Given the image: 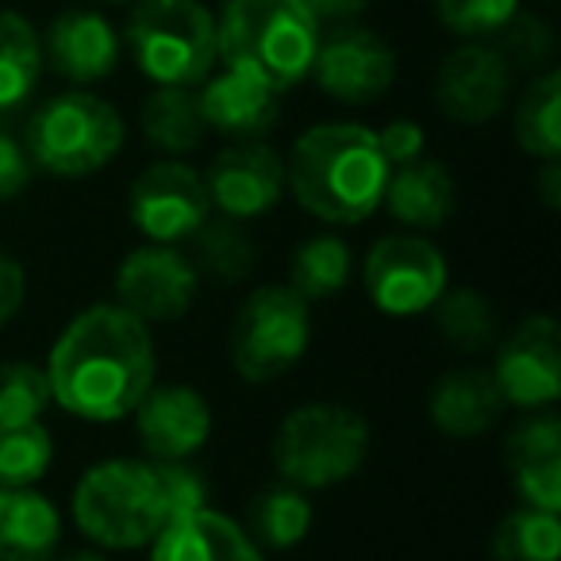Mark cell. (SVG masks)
Returning <instances> with one entry per match:
<instances>
[{
    "label": "cell",
    "mask_w": 561,
    "mask_h": 561,
    "mask_svg": "<svg viewBox=\"0 0 561 561\" xmlns=\"http://www.w3.org/2000/svg\"><path fill=\"white\" fill-rule=\"evenodd\" d=\"M32 181V158L27 147H20L4 127H0V201H12L20 196Z\"/></svg>",
    "instance_id": "38"
},
{
    "label": "cell",
    "mask_w": 561,
    "mask_h": 561,
    "mask_svg": "<svg viewBox=\"0 0 561 561\" xmlns=\"http://www.w3.org/2000/svg\"><path fill=\"white\" fill-rule=\"evenodd\" d=\"M127 47L154 85H201L219 58L216 16L201 0H135Z\"/></svg>",
    "instance_id": "5"
},
{
    "label": "cell",
    "mask_w": 561,
    "mask_h": 561,
    "mask_svg": "<svg viewBox=\"0 0 561 561\" xmlns=\"http://www.w3.org/2000/svg\"><path fill=\"white\" fill-rule=\"evenodd\" d=\"M312 73L328 96L343 104H374L397 81V55L377 32L362 24H335L320 35Z\"/></svg>",
    "instance_id": "11"
},
{
    "label": "cell",
    "mask_w": 561,
    "mask_h": 561,
    "mask_svg": "<svg viewBox=\"0 0 561 561\" xmlns=\"http://www.w3.org/2000/svg\"><path fill=\"white\" fill-rule=\"evenodd\" d=\"M154 369L147 323L119 305H93L58 335L47 381L70 415L112 423L135 412L154 385Z\"/></svg>",
    "instance_id": "1"
},
{
    "label": "cell",
    "mask_w": 561,
    "mask_h": 561,
    "mask_svg": "<svg viewBox=\"0 0 561 561\" xmlns=\"http://www.w3.org/2000/svg\"><path fill=\"white\" fill-rule=\"evenodd\" d=\"M312 343L308 300L285 285H265L242 300L227 335V354L242 381H273L289 374Z\"/></svg>",
    "instance_id": "8"
},
{
    "label": "cell",
    "mask_w": 561,
    "mask_h": 561,
    "mask_svg": "<svg viewBox=\"0 0 561 561\" xmlns=\"http://www.w3.org/2000/svg\"><path fill=\"white\" fill-rule=\"evenodd\" d=\"M73 519H78L81 535L108 550L150 546V538L165 527L154 466L131 458H112L93 466L73 489Z\"/></svg>",
    "instance_id": "6"
},
{
    "label": "cell",
    "mask_w": 561,
    "mask_h": 561,
    "mask_svg": "<svg viewBox=\"0 0 561 561\" xmlns=\"http://www.w3.org/2000/svg\"><path fill=\"white\" fill-rule=\"evenodd\" d=\"M320 24L305 0H227L216 20V47L227 70H239L289 93L312 73Z\"/></svg>",
    "instance_id": "3"
},
{
    "label": "cell",
    "mask_w": 561,
    "mask_h": 561,
    "mask_svg": "<svg viewBox=\"0 0 561 561\" xmlns=\"http://www.w3.org/2000/svg\"><path fill=\"white\" fill-rule=\"evenodd\" d=\"M312 527V504L293 484L262 489L247 504V535L257 550H293Z\"/></svg>",
    "instance_id": "24"
},
{
    "label": "cell",
    "mask_w": 561,
    "mask_h": 561,
    "mask_svg": "<svg viewBox=\"0 0 561 561\" xmlns=\"http://www.w3.org/2000/svg\"><path fill=\"white\" fill-rule=\"evenodd\" d=\"M116 297L142 323H173L196 300V265L181 250L150 242L119 262Z\"/></svg>",
    "instance_id": "14"
},
{
    "label": "cell",
    "mask_w": 561,
    "mask_h": 561,
    "mask_svg": "<svg viewBox=\"0 0 561 561\" xmlns=\"http://www.w3.org/2000/svg\"><path fill=\"white\" fill-rule=\"evenodd\" d=\"M24 293H27L24 270H20V262L9 254V250H0V328L20 312Z\"/></svg>",
    "instance_id": "39"
},
{
    "label": "cell",
    "mask_w": 561,
    "mask_h": 561,
    "mask_svg": "<svg viewBox=\"0 0 561 561\" xmlns=\"http://www.w3.org/2000/svg\"><path fill=\"white\" fill-rule=\"evenodd\" d=\"M124 147V119L93 93H58L27 124V158L55 178H89Z\"/></svg>",
    "instance_id": "7"
},
{
    "label": "cell",
    "mask_w": 561,
    "mask_h": 561,
    "mask_svg": "<svg viewBox=\"0 0 561 561\" xmlns=\"http://www.w3.org/2000/svg\"><path fill=\"white\" fill-rule=\"evenodd\" d=\"M43 58L55 66L58 78L73 81V85H93L119 66V35L112 32L101 12L70 9L47 27Z\"/></svg>",
    "instance_id": "17"
},
{
    "label": "cell",
    "mask_w": 561,
    "mask_h": 561,
    "mask_svg": "<svg viewBox=\"0 0 561 561\" xmlns=\"http://www.w3.org/2000/svg\"><path fill=\"white\" fill-rule=\"evenodd\" d=\"M431 9L461 39H489L519 12V0H431Z\"/></svg>",
    "instance_id": "34"
},
{
    "label": "cell",
    "mask_w": 561,
    "mask_h": 561,
    "mask_svg": "<svg viewBox=\"0 0 561 561\" xmlns=\"http://www.w3.org/2000/svg\"><path fill=\"white\" fill-rule=\"evenodd\" d=\"M196 242V262L211 273L216 280H242L250 270H254V257H257V247L250 239V231L242 227V219H231V216H216V219H204L201 231L193 234Z\"/></svg>",
    "instance_id": "30"
},
{
    "label": "cell",
    "mask_w": 561,
    "mask_h": 561,
    "mask_svg": "<svg viewBox=\"0 0 561 561\" xmlns=\"http://www.w3.org/2000/svg\"><path fill=\"white\" fill-rule=\"evenodd\" d=\"M158 500H162V519H178V515L201 512L208 504V484L185 461H158L154 466Z\"/></svg>",
    "instance_id": "36"
},
{
    "label": "cell",
    "mask_w": 561,
    "mask_h": 561,
    "mask_svg": "<svg viewBox=\"0 0 561 561\" xmlns=\"http://www.w3.org/2000/svg\"><path fill=\"white\" fill-rule=\"evenodd\" d=\"M62 519L43 492L0 489V561H55Z\"/></svg>",
    "instance_id": "21"
},
{
    "label": "cell",
    "mask_w": 561,
    "mask_h": 561,
    "mask_svg": "<svg viewBox=\"0 0 561 561\" xmlns=\"http://www.w3.org/2000/svg\"><path fill=\"white\" fill-rule=\"evenodd\" d=\"M47 369L32 362H9L0 366V423H39L50 408Z\"/></svg>",
    "instance_id": "32"
},
{
    "label": "cell",
    "mask_w": 561,
    "mask_h": 561,
    "mask_svg": "<svg viewBox=\"0 0 561 561\" xmlns=\"http://www.w3.org/2000/svg\"><path fill=\"white\" fill-rule=\"evenodd\" d=\"M58 561H104L101 553H66V558H58Z\"/></svg>",
    "instance_id": "42"
},
{
    "label": "cell",
    "mask_w": 561,
    "mask_h": 561,
    "mask_svg": "<svg viewBox=\"0 0 561 561\" xmlns=\"http://www.w3.org/2000/svg\"><path fill=\"white\" fill-rule=\"evenodd\" d=\"M139 438L158 461H185L211 435V408L188 385H150L135 404Z\"/></svg>",
    "instance_id": "16"
},
{
    "label": "cell",
    "mask_w": 561,
    "mask_h": 561,
    "mask_svg": "<svg viewBox=\"0 0 561 561\" xmlns=\"http://www.w3.org/2000/svg\"><path fill=\"white\" fill-rule=\"evenodd\" d=\"M43 73V43L20 12L0 9V112H12L35 93Z\"/></svg>",
    "instance_id": "25"
},
{
    "label": "cell",
    "mask_w": 561,
    "mask_h": 561,
    "mask_svg": "<svg viewBox=\"0 0 561 561\" xmlns=\"http://www.w3.org/2000/svg\"><path fill=\"white\" fill-rule=\"evenodd\" d=\"M55 458L43 423H0V489H32Z\"/></svg>",
    "instance_id": "31"
},
{
    "label": "cell",
    "mask_w": 561,
    "mask_h": 561,
    "mask_svg": "<svg viewBox=\"0 0 561 561\" xmlns=\"http://www.w3.org/2000/svg\"><path fill=\"white\" fill-rule=\"evenodd\" d=\"M369 450V423L346 404H305L277 427L273 466L300 492L351 481Z\"/></svg>",
    "instance_id": "4"
},
{
    "label": "cell",
    "mask_w": 561,
    "mask_h": 561,
    "mask_svg": "<svg viewBox=\"0 0 561 561\" xmlns=\"http://www.w3.org/2000/svg\"><path fill=\"white\" fill-rule=\"evenodd\" d=\"M507 93H512V66L492 43L481 39L454 47L435 73V104L454 124H489L504 112Z\"/></svg>",
    "instance_id": "12"
},
{
    "label": "cell",
    "mask_w": 561,
    "mask_h": 561,
    "mask_svg": "<svg viewBox=\"0 0 561 561\" xmlns=\"http://www.w3.org/2000/svg\"><path fill=\"white\" fill-rule=\"evenodd\" d=\"M139 124L147 142L162 154H188L201 147L204 131H208L193 85H158L142 104Z\"/></svg>",
    "instance_id": "23"
},
{
    "label": "cell",
    "mask_w": 561,
    "mask_h": 561,
    "mask_svg": "<svg viewBox=\"0 0 561 561\" xmlns=\"http://www.w3.org/2000/svg\"><path fill=\"white\" fill-rule=\"evenodd\" d=\"M377 135V147H381L385 162L392 165H404V162H415L423 158V127L412 124V119H392L389 127H381Z\"/></svg>",
    "instance_id": "37"
},
{
    "label": "cell",
    "mask_w": 561,
    "mask_h": 561,
    "mask_svg": "<svg viewBox=\"0 0 561 561\" xmlns=\"http://www.w3.org/2000/svg\"><path fill=\"white\" fill-rule=\"evenodd\" d=\"M496 50L504 62L515 70H542L553 55V32L542 16L535 12H515L504 27L496 32Z\"/></svg>",
    "instance_id": "33"
},
{
    "label": "cell",
    "mask_w": 561,
    "mask_h": 561,
    "mask_svg": "<svg viewBox=\"0 0 561 561\" xmlns=\"http://www.w3.org/2000/svg\"><path fill=\"white\" fill-rule=\"evenodd\" d=\"M127 211L131 224L147 234L150 242H185L201 231V224L211 216L208 185L185 162H154L131 181L127 193Z\"/></svg>",
    "instance_id": "10"
},
{
    "label": "cell",
    "mask_w": 561,
    "mask_h": 561,
    "mask_svg": "<svg viewBox=\"0 0 561 561\" xmlns=\"http://www.w3.org/2000/svg\"><path fill=\"white\" fill-rule=\"evenodd\" d=\"M150 561H262V550L234 519L219 512H188L150 538Z\"/></svg>",
    "instance_id": "19"
},
{
    "label": "cell",
    "mask_w": 561,
    "mask_h": 561,
    "mask_svg": "<svg viewBox=\"0 0 561 561\" xmlns=\"http://www.w3.org/2000/svg\"><path fill=\"white\" fill-rule=\"evenodd\" d=\"M104 4H124V0H104Z\"/></svg>",
    "instance_id": "43"
},
{
    "label": "cell",
    "mask_w": 561,
    "mask_h": 561,
    "mask_svg": "<svg viewBox=\"0 0 561 561\" xmlns=\"http://www.w3.org/2000/svg\"><path fill=\"white\" fill-rule=\"evenodd\" d=\"M381 204H389V211L400 219V224L431 231V227L450 219L454 178L443 162H431V158H415V162L392 165Z\"/></svg>",
    "instance_id": "22"
},
{
    "label": "cell",
    "mask_w": 561,
    "mask_h": 561,
    "mask_svg": "<svg viewBox=\"0 0 561 561\" xmlns=\"http://www.w3.org/2000/svg\"><path fill=\"white\" fill-rule=\"evenodd\" d=\"M366 293L385 316L431 312L446 289V257L420 234H389L366 257Z\"/></svg>",
    "instance_id": "9"
},
{
    "label": "cell",
    "mask_w": 561,
    "mask_h": 561,
    "mask_svg": "<svg viewBox=\"0 0 561 561\" xmlns=\"http://www.w3.org/2000/svg\"><path fill=\"white\" fill-rule=\"evenodd\" d=\"M500 408H504V397L489 369H450L438 377L427 400L431 423L450 438H473L492 431Z\"/></svg>",
    "instance_id": "20"
},
{
    "label": "cell",
    "mask_w": 561,
    "mask_h": 561,
    "mask_svg": "<svg viewBox=\"0 0 561 561\" xmlns=\"http://www.w3.org/2000/svg\"><path fill=\"white\" fill-rule=\"evenodd\" d=\"M204 185H208V201L211 208H219V216L254 219L280 201L285 165H280L277 150L265 147L262 139L231 142V147L211 158Z\"/></svg>",
    "instance_id": "15"
},
{
    "label": "cell",
    "mask_w": 561,
    "mask_h": 561,
    "mask_svg": "<svg viewBox=\"0 0 561 561\" xmlns=\"http://www.w3.org/2000/svg\"><path fill=\"white\" fill-rule=\"evenodd\" d=\"M538 193H542L546 208H558V204H561V165H558V158H550V162H542V178H538Z\"/></svg>",
    "instance_id": "41"
},
{
    "label": "cell",
    "mask_w": 561,
    "mask_h": 561,
    "mask_svg": "<svg viewBox=\"0 0 561 561\" xmlns=\"http://www.w3.org/2000/svg\"><path fill=\"white\" fill-rule=\"evenodd\" d=\"M504 458H507V466H512V473L527 466H542V461H561L558 415H535V420L519 423V427L507 435Z\"/></svg>",
    "instance_id": "35"
},
{
    "label": "cell",
    "mask_w": 561,
    "mask_h": 561,
    "mask_svg": "<svg viewBox=\"0 0 561 561\" xmlns=\"http://www.w3.org/2000/svg\"><path fill=\"white\" fill-rule=\"evenodd\" d=\"M293 196L323 224H362L385 201L389 162L362 124H320L293 142L285 165Z\"/></svg>",
    "instance_id": "2"
},
{
    "label": "cell",
    "mask_w": 561,
    "mask_h": 561,
    "mask_svg": "<svg viewBox=\"0 0 561 561\" xmlns=\"http://www.w3.org/2000/svg\"><path fill=\"white\" fill-rule=\"evenodd\" d=\"M515 142L527 154L542 158V162L561 154V73L558 70H542L523 89L519 104H515Z\"/></svg>",
    "instance_id": "26"
},
{
    "label": "cell",
    "mask_w": 561,
    "mask_h": 561,
    "mask_svg": "<svg viewBox=\"0 0 561 561\" xmlns=\"http://www.w3.org/2000/svg\"><path fill=\"white\" fill-rule=\"evenodd\" d=\"M435 328L454 351H489L496 343V316L492 305L477 289H443L435 300Z\"/></svg>",
    "instance_id": "28"
},
{
    "label": "cell",
    "mask_w": 561,
    "mask_h": 561,
    "mask_svg": "<svg viewBox=\"0 0 561 561\" xmlns=\"http://www.w3.org/2000/svg\"><path fill=\"white\" fill-rule=\"evenodd\" d=\"M504 404L550 408L561 397V335L553 316H530L500 343L489 369Z\"/></svg>",
    "instance_id": "13"
},
{
    "label": "cell",
    "mask_w": 561,
    "mask_h": 561,
    "mask_svg": "<svg viewBox=\"0 0 561 561\" xmlns=\"http://www.w3.org/2000/svg\"><path fill=\"white\" fill-rule=\"evenodd\" d=\"M561 519L558 512H538L523 504L492 535V561H558Z\"/></svg>",
    "instance_id": "29"
},
{
    "label": "cell",
    "mask_w": 561,
    "mask_h": 561,
    "mask_svg": "<svg viewBox=\"0 0 561 561\" xmlns=\"http://www.w3.org/2000/svg\"><path fill=\"white\" fill-rule=\"evenodd\" d=\"M201 116L208 124V131L227 135L231 142H254L265 139L277 124V96L270 85H262L257 78L239 70H227L219 78L201 81Z\"/></svg>",
    "instance_id": "18"
},
{
    "label": "cell",
    "mask_w": 561,
    "mask_h": 561,
    "mask_svg": "<svg viewBox=\"0 0 561 561\" xmlns=\"http://www.w3.org/2000/svg\"><path fill=\"white\" fill-rule=\"evenodd\" d=\"M346 277H351V247L339 234H316L293 254L289 289L305 297L308 305L335 297L346 285Z\"/></svg>",
    "instance_id": "27"
},
{
    "label": "cell",
    "mask_w": 561,
    "mask_h": 561,
    "mask_svg": "<svg viewBox=\"0 0 561 561\" xmlns=\"http://www.w3.org/2000/svg\"><path fill=\"white\" fill-rule=\"evenodd\" d=\"M374 0H305V9L316 16V24H351L362 12L369 9Z\"/></svg>",
    "instance_id": "40"
}]
</instances>
